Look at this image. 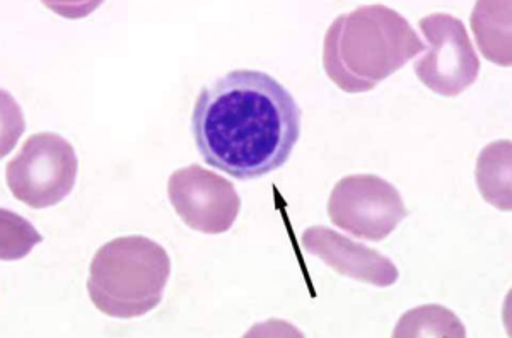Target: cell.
Segmentation results:
<instances>
[{"label": "cell", "mask_w": 512, "mask_h": 338, "mask_svg": "<svg viewBox=\"0 0 512 338\" xmlns=\"http://www.w3.org/2000/svg\"><path fill=\"white\" fill-rule=\"evenodd\" d=\"M171 207L197 233H227L241 210V199L231 181L200 164L176 169L168 180Z\"/></svg>", "instance_id": "7"}, {"label": "cell", "mask_w": 512, "mask_h": 338, "mask_svg": "<svg viewBox=\"0 0 512 338\" xmlns=\"http://www.w3.org/2000/svg\"><path fill=\"white\" fill-rule=\"evenodd\" d=\"M169 277L164 246L139 234L111 239L89 265V299L103 315L134 320L158 308Z\"/></svg>", "instance_id": "3"}, {"label": "cell", "mask_w": 512, "mask_h": 338, "mask_svg": "<svg viewBox=\"0 0 512 338\" xmlns=\"http://www.w3.org/2000/svg\"><path fill=\"white\" fill-rule=\"evenodd\" d=\"M472 30L485 59L502 67L512 64L511 2H477L472 14Z\"/></svg>", "instance_id": "9"}, {"label": "cell", "mask_w": 512, "mask_h": 338, "mask_svg": "<svg viewBox=\"0 0 512 338\" xmlns=\"http://www.w3.org/2000/svg\"><path fill=\"white\" fill-rule=\"evenodd\" d=\"M419 26L429 41V52L415 60L417 79L444 98H456L472 88L480 74V60L461 19L434 12L420 19Z\"/></svg>", "instance_id": "6"}, {"label": "cell", "mask_w": 512, "mask_h": 338, "mask_svg": "<svg viewBox=\"0 0 512 338\" xmlns=\"http://www.w3.org/2000/svg\"><path fill=\"white\" fill-rule=\"evenodd\" d=\"M425 50L402 14L369 4L333 19L323 41V69L344 93H367Z\"/></svg>", "instance_id": "2"}, {"label": "cell", "mask_w": 512, "mask_h": 338, "mask_svg": "<svg viewBox=\"0 0 512 338\" xmlns=\"http://www.w3.org/2000/svg\"><path fill=\"white\" fill-rule=\"evenodd\" d=\"M511 140L483 147L477 161L478 190L487 204L502 212L511 210Z\"/></svg>", "instance_id": "10"}, {"label": "cell", "mask_w": 512, "mask_h": 338, "mask_svg": "<svg viewBox=\"0 0 512 338\" xmlns=\"http://www.w3.org/2000/svg\"><path fill=\"white\" fill-rule=\"evenodd\" d=\"M408 216L402 195L376 175H349L338 180L328 200V217L355 238L379 243Z\"/></svg>", "instance_id": "5"}, {"label": "cell", "mask_w": 512, "mask_h": 338, "mask_svg": "<svg viewBox=\"0 0 512 338\" xmlns=\"http://www.w3.org/2000/svg\"><path fill=\"white\" fill-rule=\"evenodd\" d=\"M192 134L209 166L234 180H256L291 158L301 137V108L267 72L233 70L200 89Z\"/></svg>", "instance_id": "1"}, {"label": "cell", "mask_w": 512, "mask_h": 338, "mask_svg": "<svg viewBox=\"0 0 512 338\" xmlns=\"http://www.w3.org/2000/svg\"><path fill=\"white\" fill-rule=\"evenodd\" d=\"M393 337L465 338L466 330L453 311L439 304H427L405 313Z\"/></svg>", "instance_id": "11"}, {"label": "cell", "mask_w": 512, "mask_h": 338, "mask_svg": "<svg viewBox=\"0 0 512 338\" xmlns=\"http://www.w3.org/2000/svg\"><path fill=\"white\" fill-rule=\"evenodd\" d=\"M301 246L338 275L369 286L390 287L400 277L393 260L325 226L306 229L301 236Z\"/></svg>", "instance_id": "8"}, {"label": "cell", "mask_w": 512, "mask_h": 338, "mask_svg": "<svg viewBox=\"0 0 512 338\" xmlns=\"http://www.w3.org/2000/svg\"><path fill=\"white\" fill-rule=\"evenodd\" d=\"M79 161L76 149L60 135L40 132L24 140L21 151L6 166L12 195L31 209L60 204L76 185Z\"/></svg>", "instance_id": "4"}]
</instances>
